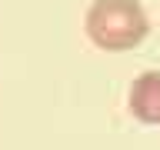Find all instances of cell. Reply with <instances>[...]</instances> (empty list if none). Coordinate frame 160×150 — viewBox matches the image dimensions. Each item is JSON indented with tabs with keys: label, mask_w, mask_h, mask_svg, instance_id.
<instances>
[{
	"label": "cell",
	"mask_w": 160,
	"mask_h": 150,
	"mask_svg": "<svg viewBox=\"0 0 160 150\" xmlns=\"http://www.w3.org/2000/svg\"><path fill=\"white\" fill-rule=\"evenodd\" d=\"M83 27L93 47L120 53L143 43L150 33V17L140 0H93Z\"/></svg>",
	"instance_id": "cell-1"
},
{
	"label": "cell",
	"mask_w": 160,
	"mask_h": 150,
	"mask_svg": "<svg viewBox=\"0 0 160 150\" xmlns=\"http://www.w3.org/2000/svg\"><path fill=\"white\" fill-rule=\"evenodd\" d=\"M127 103L140 123H160V70H143L130 83Z\"/></svg>",
	"instance_id": "cell-2"
}]
</instances>
